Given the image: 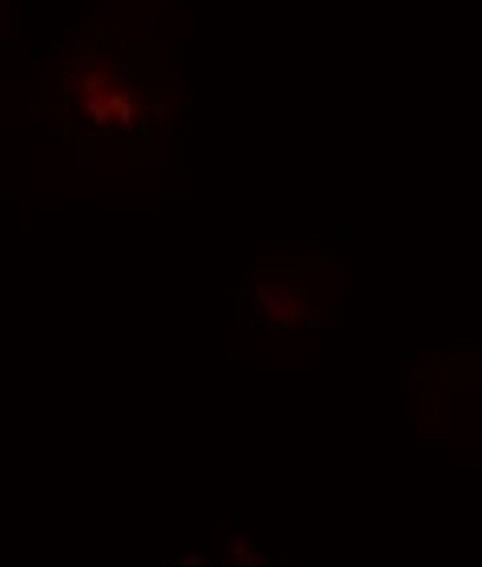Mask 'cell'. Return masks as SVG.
Listing matches in <instances>:
<instances>
[{
    "mask_svg": "<svg viewBox=\"0 0 482 567\" xmlns=\"http://www.w3.org/2000/svg\"><path fill=\"white\" fill-rule=\"evenodd\" d=\"M177 566H213V563L208 559L196 558L195 555L185 556V558L177 559L174 561Z\"/></svg>",
    "mask_w": 482,
    "mask_h": 567,
    "instance_id": "cell-2",
    "label": "cell"
},
{
    "mask_svg": "<svg viewBox=\"0 0 482 567\" xmlns=\"http://www.w3.org/2000/svg\"><path fill=\"white\" fill-rule=\"evenodd\" d=\"M227 556L230 565L235 566H259L263 565V556L253 547L248 537H237L228 544Z\"/></svg>",
    "mask_w": 482,
    "mask_h": 567,
    "instance_id": "cell-1",
    "label": "cell"
}]
</instances>
